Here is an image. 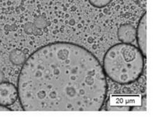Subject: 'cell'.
Listing matches in <instances>:
<instances>
[{
    "instance_id": "cell-5",
    "label": "cell",
    "mask_w": 153,
    "mask_h": 117,
    "mask_svg": "<svg viewBox=\"0 0 153 117\" xmlns=\"http://www.w3.org/2000/svg\"><path fill=\"white\" fill-rule=\"evenodd\" d=\"M117 37L123 43H132L136 39L135 28L128 24L121 25L117 30Z\"/></svg>"
},
{
    "instance_id": "cell-6",
    "label": "cell",
    "mask_w": 153,
    "mask_h": 117,
    "mask_svg": "<svg viewBox=\"0 0 153 117\" xmlns=\"http://www.w3.org/2000/svg\"><path fill=\"white\" fill-rule=\"evenodd\" d=\"M9 59L14 64L20 65L26 61V55L21 50H13L9 55Z\"/></svg>"
},
{
    "instance_id": "cell-4",
    "label": "cell",
    "mask_w": 153,
    "mask_h": 117,
    "mask_svg": "<svg viewBox=\"0 0 153 117\" xmlns=\"http://www.w3.org/2000/svg\"><path fill=\"white\" fill-rule=\"evenodd\" d=\"M147 13L145 12L140 20L137 29L136 30V38L137 44L143 57H147V42H146V27H147Z\"/></svg>"
},
{
    "instance_id": "cell-9",
    "label": "cell",
    "mask_w": 153,
    "mask_h": 117,
    "mask_svg": "<svg viewBox=\"0 0 153 117\" xmlns=\"http://www.w3.org/2000/svg\"><path fill=\"white\" fill-rule=\"evenodd\" d=\"M36 30L37 28L36 27V26L33 25V24L28 23L25 26V31L28 34H36Z\"/></svg>"
},
{
    "instance_id": "cell-3",
    "label": "cell",
    "mask_w": 153,
    "mask_h": 117,
    "mask_svg": "<svg viewBox=\"0 0 153 117\" xmlns=\"http://www.w3.org/2000/svg\"><path fill=\"white\" fill-rule=\"evenodd\" d=\"M18 98L17 88L12 83H0V104L12 105Z\"/></svg>"
},
{
    "instance_id": "cell-7",
    "label": "cell",
    "mask_w": 153,
    "mask_h": 117,
    "mask_svg": "<svg viewBox=\"0 0 153 117\" xmlns=\"http://www.w3.org/2000/svg\"><path fill=\"white\" fill-rule=\"evenodd\" d=\"M89 2L93 7H98V8H102L109 4L112 0H88Z\"/></svg>"
},
{
    "instance_id": "cell-8",
    "label": "cell",
    "mask_w": 153,
    "mask_h": 117,
    "mask_svg": "<svg viewBox=\"0 0 153 117\" xmlns=\"http://www.w3.org/2000/svg\"><path fill=\"white\" fill-rule=\"evenodd\" d=\"M34 25L36 26L37 29H42V28H45L46 27H47V23H46V21L44 18L39 17L35 21Z\"/></svg>"
},
{
    "instance_id": "cell-1",
    "label": "cell",
    "mask_w": 153,
    "mask_h": 117,
    "mask_svg": "<svg viewBox=\"0 0 153 117\" xmlns=\"http://www.w3.org/2000/svg\"><path fill=\"white\" fill-rule=\"evenodd\" d=\"M18 97L25 111H98L108 85L98 59L66 42L39 48L24 63Z\"/></svg>"
},
{
    "instance_id": "cell-11",
    "label": "cell",
    "mask_w": 153,
    "mask_h": 117,
    "mask_svg": "<svg viewBox=\"0 0 153 117\" xmlns=\"http://www.w3.org/2000/svg\"><path fill=\"white\" fill-rule=\"evenodd\" d=\"M4 74H3V72H1L0 71V83H1L3 81V80H4Z\"/></svg>"
},
{
    "instance_id": "cell-2",
    "label": "cell",
    "mask_w": 153,
    "mask_h": 117,
    "mask_svg": "<svg viewBox=\"0 0 153 117\" xmlns=\"http://www.w3.org/2000/svg\"><path fill=\"white\" fill-rule=\"evenodd\" d=\"M143 57L140 50L135 46L126 43L115 44L104 56V73L120 84L133 83L143 74Z\"/></svg>"
},
{
    "instance_id": "cell-10",
    "label": "cell",
    "mask_w": 153,
    "mask_h": 117,
    "mask_svg": "<svg viewBox=\"0 0 153 117\" xmlns=\"http://www.w3.org/2000/svg\"><path fill=\"white\" fill-rule=\"evenodd\" d=\"M12 111V109L8 108L7 106L0 104V111Z\"/></svg>"
}]
</instances>
